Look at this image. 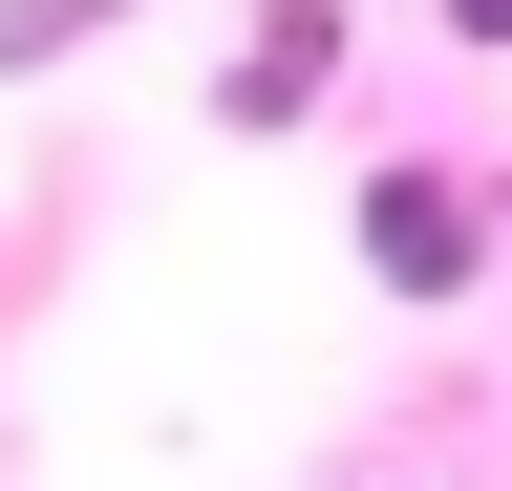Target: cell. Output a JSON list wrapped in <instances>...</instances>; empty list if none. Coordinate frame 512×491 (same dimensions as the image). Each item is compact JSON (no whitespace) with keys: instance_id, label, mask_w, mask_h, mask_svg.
I'll list each match as a JSON object with an SVG mask.
<instances>
[{"instance_id":"obj_1","label":"cell","mask_w":512,"mask_h":491,"mask_svg":"<svg viewBox=\"0 0 512 491\" xmlns=\"http://www.w3.org/2000/svg\"><path fill=\"white\" fill-rule=\"evenodd\" d=\"M491 257H512V235H491V171H427V150L363 171V278L384 299H470Z\"/></svg>"},{"instance_id":"obj_2","label":"cell","mask_w":512,"mask_h":491,"mask_svg":"<svg viewBox=\"0 0 512 491\" xmlns=\"http://www.w3.org/2000/svg\"><path fill=\"white\" fill-rule=\"evenodd\" d=\"M320 86H342V0H256V43L214 65V129L256 150V129H299Z\"/></svg>"},{"instance_id":"obj_3","label":"cell","mask_w":512,"mask_h":491,"mask_svg":"<svg viewBox=\"0 0 512 491\" xmlns=\"http://www.w3.org/2000/svg\"><path fill=\"white\" fill-rule=\"evenodd\" d=\"M86 22H128V0H0V86H22V65H64Z\"/></svg>"},{"instance_id":"obj_4","label":"cell","mask_w":512,"mask_h":491,"mask_svg":"<svg viewBox=\"0 0 512 491\" xmlns=\"http://www.w3.org/2000/svg\"><path fill=\"white\" fill-rule=\"evenodd\" d=\"M427 22H448V43H512V0H427Z\"/></svg>"},{"instance_id":"obj_5","label":"cell","mask_w":512,"mask_h":491,"mask_svg":"<svg viewBox=\"0 0 512 491\" xmlns=\"http://www.w3.org/2000/svg\"><path fill=\"white\" fill-rule=\"evenodd\" d=\"M491 235H512V171H491Z\"/></svg>"}]
</instances>
